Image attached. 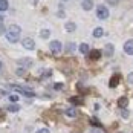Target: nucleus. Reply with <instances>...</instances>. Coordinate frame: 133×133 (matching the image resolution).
Wrapping results in <instances>:
<instances>
[{
    "label": "nucleus",
    "mask_w": 133,
    "mask_h": 133,
    "mask_svg": "<svg viewBox=\"0 0 133 133\" xmlns=\"http://www.w3.org/2000/svg\"><path fill=\"white\" fill-rule=\"evenodd\" d=\"M107 3H110L112 6H116L118 5V0H107Z\"/></svg>",
    "instance_id": "a878e982"
},
{
    "label": "nucleus",
    "mask_w": 133,
    "mask_h": 133,
    "mask_svg": "<svg viewBox=\"0 0 133 133\" xmlns=\"http://www.w3.org/2000/svg\"><path fill=\"white\" fill-rule=\"evenodd\" d=\"M35 133H49V130L48 129H40V130H37Z\"/></svg>",
    "instance_id": "bb28decb"
},
{
    "label": "nucleus",
    "mask_w": 133,
    "mask_h": 133,
    "mask_svg": "<svg viewBox=\"0 0 133 133\" xmlns=\"http://www.w3.org/2000/svg\"><path fill=\"white\" fill-rule=\"evenodd\" d=\"M96 17L101 18V20H106L107 17H109V9H107V6L98 5V6H96Z\"/></svg>",
    "instance_id": "f03ea898"
},
{
    "label": "nucleus",
    "mask_w": 133,
    "mask_h": 133,
    "mask_svg": "<svg viewBox=\"0 0 133 133\" xmlns=\"http://www.w3.org/2000/svg\"><path fill=\"white\" fill-rule=\"evenodd\" d=\"M127 80H129L130 84H133V74H129V78H127Z\"/></svg>",
    "instance_id": "c85d7f7f"
},
{
    "label": "nucleus",
    "mask_w": 133,
    "mask_h": 133,
    "mask_svg": "<svg viewBox=\"0 0 133 133\" xmlns=\"http://www.w3.org/2000/svg\"><path fill=\"white\" fill-rule=\"evenodd\" d=\"M121 115H122L124 118H129V112H127V110H122V112H121Z\"/></svg>",
    "instance_id": "cd10ccee"
},
{
    "label": "nucleus",
    "mask_w": 133,
    "mask_h": 133,
    "mask_svg": "<svg viewBox=\"0 0 133 133\" xmlns=\"http://www.w3.org/2000/svg\"><path fill=\"white\" fill-rule=\"evenodd\" d=\"M113 51H115V46L109 43V44H106V48H104V55L106 57H112L113 55Z\"/></svg>",
    "instance_id": "6e6552de"
},
{
    "label": "nucleus",
    "mask_w": 133,
    "mask_h": 133,
    "mask_svg": "<svg viewBox=\"0 0 133 133\" xmlns=\"http://www.w3.org/2000/svg\"><path fill=\"white\" fill-rule=\"evenodd\" d=\"M90 133H101L99 130H90Z\"/></svg>",
    "instance_id": "2f4dec72"
},
{
    "label": "nucleus",
    "mask_w": 133,
    "mask_h": 133,
    "mask_svg": "<svg viewBox=\"0 0 133 133\" xmlns=\"http://www.w3.org/2000/svg\"><path fill=\"white\" fill-rule=\"evenodd\" d=\"M20 32H22L20 26L11 25L9 29L6 31V38H8V41H9V43H17V41L20 40Z\"/></svg>",
    "instance_id": "f257e3e1"
},
{
    "label": "nucleus",
    "mask_w": 133,
    "mask_h": 133,
    "mask_svg": "<svg viewBox=\"0 0 133 133\" xmlns=\"http://www.w3.org/2000/svg\"><path fill=\"white\" fill-rule=\"evenodd\" d=\"M15 74H17V75H18V77H23V75H25V69H23V67H18V69H17V72H15Z\"/></svg>",
    "instance_id": "b1692460"
},
{
    "label": "nucleus",
    "mask_w": 133,
    "mask_h": 133,
    "mask_svg": "<svg viewBox=\"0 0 133 133\" xmlns=\"http://www.w3.org/2000/svg\"><path fill=\"white\" fill-rule=\"evenodd\" d=\"M0 22H3V17H2V15H0Z\"/></svg>",
    "instance_id": "473e14b6"
},
{
    "label": "nucleus",
    "mask_w": 133,
    "mask_h": 133,
    "mask_svg": "<svg viewBox=\"0 0 133 133\" xmlns=\"http://www.w3.org/2000/svg\"><path fill=\"white\" fill-rule=\"evenodd\" d=\"M63 87H64L63 83H55V84H54V89H55V90H61Z\"/></svg>",
    "instance_id": "5701e85b"
},
{
    "label": "nucleus",
    "mask_w": 133,
    "mask_h": 133,
    "mask_svg": "<svg viewBox=\"0 0 133 133\" xmlns=\"http://www.w3.org/2000/svg\"><path fill=\"white\" fill-rule=\"evenodd\" d=\"M22 46L25 49H28V51H32V49H35V41L32 38H29V37H26V38L22 40Z\"/></svg>",
    "instance_id": "20e7f679"
},
{
    "label": "nucleus",
    "mask_w": 133,
    "mask_h": 133,
    "mask_svg": "<svg viewBox=\"0 0 133 133\" xmlns=\"http://www.w3.org/2000/svg\"><path fill=\"white\" fill-rule=\"evenodd\" d=\"M103 34H104L103 28H95V29H93V37H95V38H99V37H103Z\"/></svg>",
    "instance_id": "9b49d317"
},
{
    "label": "nucleus",
    "mask_w": 133,
    "mask_h": 133,
    "mask_svg": "<svg viewBox=\"0 0 133 133\" xmlns=\"http://www.w3.org/2000/svg\"><path fill=\"white\" fill-rule=\"evenodd\" d=\"M49 49H51V52L52 54H60L61 51H63V44L60 43V41L54 40L49 43Z\"/></svg>",
    "instance_id": "7ed1b4c3"
},
{
    "label": "nucleus",
    "mask_w": 133,
    "mask_h": 133,
    "mask_svg": "<svg viewBox=\"0 0 133 133\" xmlns=\"http://www.w3.org/2000/svg\"><path fill=\"white\" fill-rule=\"evenodd\" d=\"M18 64L22 67H31L32 66V60H31V58H23V60L18 61Z\"/></svg>",
    "instance_id": "1a4fd4ad"
},
{
    "label": "nucleus",
    "mask_w": 133,
    "mask_h": 133,
    "mask_svg": "<svg viewBox=\"0 0 133 133\" xmlns=\"http://www.w3.org/2000/svg\"><path fill=\"white\" fill-rule=\"evenodd\" d=\"M90 121H92V124H93V125H98V127H101V122H99V121L96 119V118H92Z\"/></svg>",
    "instance_id": "393cba45"
},
{
    "label": "nucleus",
    "mask_w": 133,
    "mask_h": 133,
    "mask_svg": "<svg viewBox=\"0 0 133 133\" xmlns=\"http://www.w3.org/2000/svg\"><path fill=\"white\" fill-rule=\"evenodd\" d=\"M75 49H77V44H75V43H72V41H69V43L66 44V51H67L69 54H72L74 51H75Z\"/></svg>",
    "instance_id": "4468645a"
},
{
    "label": "nucleus",
    "mask_w": 133,
    "mask_h": 133,
    "mask_svg": "<svg viewBox=\"0 0 133 133\" xmlns=\"http://www.w3.org/2000/svg\"><path fill=\"white\" fill-rule=\"evenodd\" d=\"M18 99H20V96H18V95H15V93L9 95V101H11V103H17Z\"/></svg>",
    "instance_id": "412c9836"
},
{
    "label": "nucleus",
    "mask_w": 133,
    "mask_h": 133,
    "mask_svg": "<svg viewBox=\"0 0 133 133\" xmlns=\"http://www.w3.org/2000/svg\"><path fill=\"white\" fill-rule=\"evenodd\" d=\"M89 55H90V60H93V61H95V60H98V58L101 57V52H99L98 49H93V51H90V52H89Z\"/></svg>",
    "instance_id": "9d476101"
},
{
    "label": "nucleus",
    "mask_w": 133,
    "mask_h": 133,
    "mask_svg": "<svg viewBox=\"0 0 133 133\" xmlns=\"http://www.w3.org/2000/svg\"><path fill=\"white\" fill-rule=\"evenodd\" d=\"M75 29H77L75 23H72V22H67V23H66V31H67V32H74Z\"/></svg>",
    "instance_id": "a211bd4d"
},
{
    "label": "nucleus",
    "mask_w": 133,
    "mask_h": 133,
    "mask_svg": "<svg viewBox=\"0 0 133 133\" xmlns=\"http://www.w3.org/2000/svg\"><path fill=\"white\" fill-rule=\"evenodd\" d=\"M5 32H6L5 26H3V25H0V34H5Z\"/></svg>",
    "instance_id": "7c9ffc66"
},
{
    "label": "nucleus",
    "mask_w": 133,
    "mask_h": 133,
    "mask_svg": "<svg viewBox=\"0 0 133 133\" xmlns=\"http://www.w3.org/2000/svg\"><path fill=\"white\" fill-rule=\"evenodd\" d=\"M66 116H69V118H75V116H77V110H75V109H67Z\"/></svg>",
    "instance_id": "6ab92c4d"
},
{
    "label": "nucleus",
    "mask_w": 133,
    "mask_h": 133,
    "mask_svg": "<svg viewBox=\"0 0 133 133\" xmlns=\"http://www.w3.org/2000/svg\"><path fill=\"white\" fill-rule=\"evenodd\" d=\"M124 52L127 54V55H133V40L125 41V44H124Z\"/></svg>",
    "instance_id": "39448f33"
},
{
    "label": "nucleus",
    "mask_w": 133,
    "mask_h": 133,
    "mask_svg": "<svg viewBox=\"0 0 133 133\" xmlns=\"http://www.w3.org/2000/svg\"><path fill=\"white\" fill-rule=\"evenodd\" d=\"M18 110H20V107L17 106L15 103H11V104L8 106V112H11V113H17Z\"/></svg>",
    "instance_id": "f8f14e48"
},
{
    "label": "nucleus",
    "mask_w": 133,
    "mask_h": 133,
    "mask_svg": "<svg viewBox=\"0 0 133 133\" xmlns=\"http://www.w3.org/2000/svg\"><path fill=\"white\" fill-rule=\"evenodd\" d=\"M0 69H2V63H0Z\"/></svg>",
    "instance_id": "72a5a7b5"
},
{
    "label": "nucleus",
    "mask_w": 133,
    "mask_h": 133,
    "mask_svg": "<svg viewBox=\"0 0 133 133\" xmlns=\"http://www.w3.org/2000/svg\"><path fill=\"white\" fill-rule=\"evenodd\" d=\"M52 75V70L49 69V70H44L43 72V75H41V80H44V78H48V77H51Z\"/></svg>",
    "instance_id": "4be33fe9"
},
{
    "label": "nucleus",
    "mask_w": 133,
    "mask_h": 133,
    "mask_svg": "<svg viewBox=\"0 0 133 133\" xmlns=\"http://www.w3.org/2000/svg\"><path fill=\"white\" fill-rule=\"evenodd\" d=\"M63 2H67V0H63Z\"/></svg>",
    "instance_id": "f704fd0d"
},
{
    "label": "nucleus",
    "mask_w": 133,
    "mask_h": 133,
    "mask_svg": "<svg viewBox=\"0 0 133 133\" xmlns=\"http://www.w3.org/2000/svg\"><path fill=\"white\" fill-rule=\"evenodd\" d=\"M127 104H129V99H127L125 96H122V98H119V99H118V106H119L121 109H122V107H125Z\"/></svg>",
    "instance_id": "f3484780"
},
{
    "label": "nucleus",
    "mask_w": 133,
    "mask_h": 133,
    "mask_svg": "<svg viewBox=\"0 0 133 133\" xmlns=\"http://www.w3.org/2000/svg\"><path fill=\"white\" fill-rule=\"evenodd\" d=\"M57 15H58V17H61V18H64V17H66V14H64V11H60V12L57 14Z\"/></svg>",
    "instance_id": "c756f323"
},
{
    "label": "nucleus",
    "mask_w": 133,
    "mask_h": 133,
    "mask_svg": "<svg viewBox=\"0 0 133 133\" xmlns=\"http://www.w3.org/2000/svg\"><path fill=\"white\" fill-rule=\"evenodd\" d=\"M119 80H121V75L119 74H115V75L110 78V81H109V86H110V87H116L118 83H119Z\"/></svg>",
    "instance_id": "423d86ee"
},
{
    "label": "nucleus",
    "mask_w": 133,
    "mask_h": 133,
    "mask_svg": "<svg viewBox=\"0 0 133 133\" xmlns=\"http://www.w3.org/2000/svg\"><path fill=\"white\" fill-rule=\"evenodd\" d=\"M80 52H81V54H89V52H90V48H89V44H86V43H81V44H80Z\"/></svg>",
    "instance_id": "ddd939ff"
},
{
    "label": "nucleus",
    "mask_w": 133,
    "mask_h": 133,
    "mask_svg": "<svg viewBox=\"0 0 133 133\" xmlns=\"http://www.w3.org/2000/svg\"><path fill=\"white\" fill-rule=\"evenodd\" d=\"M40 37H41V38H44V40H48V38L51 37V31H49V29H41Z\"/></svg>",
    "instance_id": "2eb2a0df"
},
{
    "label": "nucleus",
    "mask_w": 133,
    "mask_h": 133,
    "mask_svg": "<svg viewBox=\"0 0 133 133\" xmlns=\"http://www.w3.org/2000/svg\"><path fill=\"white\" fill-rule=\"evenodd\" d=\"M81 8H83L84 11H90V9L93 8V2H92V0H83Z\"/></svg>",
    "instance_id": "0eeeda50"
},
{
    "label": "nucleus",
    "mask_w": 133,
    "mask_h": 133,
    "mask_svg": "<svg viewBox=\"0 0 133 133\" xmlns=\"http://www.w3.org/2000/svg\"><path fill=\"white\" fill-rule=\"evenodd\" d=\"M70 103L75 104V106H81V104H83V99H81L80 96H72V98H70Z\"/></svg>",
    "instance_id": "dca6fc26"
},
{
    "label": "nucleus",
    "mask_w": 133,
    "mask_h": 133,
    "mask_svg": "<svg viewBox=\"0 0 133 133\" xmlns=\"http://www.w3.org/2000/svg\"><path fill=\"white\" fill-rule=\"evenodd\" d=\"M8 9V0H0V11H6Z\"/></svg>",
    "instance_id": "aec40b11"
}]
</instances>
